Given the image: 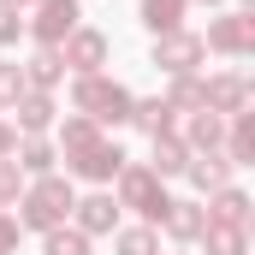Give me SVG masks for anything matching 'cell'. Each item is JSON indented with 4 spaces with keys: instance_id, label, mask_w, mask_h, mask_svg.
I'll return each mask as SVG.
<instances>
[{
    "instance_id": "obj_1",
    "label": "cell",
    "mask_w": 255,
    "mask_h": 255,
    "mask_svg": "<svg viewBox=\"0 0 255 255\" xmlns=\"http://www.w3.org/2000/svg\"><path fill=\"white\" fill-rule=\"evenodd\" d=\"M54 214H60V190H42V196H36V208H30V220H42V226H48Z\"/></svg>"
},
{
    "instance_id": "obj_6",
    "label": "cell",
    "mask_w": 255,
    "mask_h": 255,
    "mask_svg": "<svg viewBox=\"0 0 255 255\" xmlns=\"http://www.w3.org/2000/svg\"><path fill=\"white\" fill-rule=\"evenodd\" d=\"M125 255H148V238H125Z\"/></svg>"
},
{
    "instance_id": "obj_5",
    "label": "cell",
    "mask_w": 255,
    "mask_h": 255,
    "mask_svg": "<svg viewBox=\"0 0 255 255\" xmlns=\"http://www.w3.org/2000/svg\"><path fill=\"white\" fill-rule=\"evenodd\" d=\"M48 255H83V244H77V238H54V244H48Z\"/></svg>"
},
{
    "instance_id": "obj_4",
    "label": "cell",
    "mask_w": 255,
    "mask_h": 255,
    "mask_svg": "<svg viewBox=\"0 0 255 255\" xmlns=\"http://www.w3.org/2000/svg\"><path fill=\"white\" fill-rule=\"evenodd\" d=\"M83 220H89V226H107V220H113V202H89V214H83Z\"/></svg>"
},
{
    "instance_id": "obj_2",
    "label": "cell",
    "mask_w": 255,
    "mask_h": 255,
    "mask_svg": "<svg viewBox=\"0 0 255 255\" xmlns=\"http://www.w3.org/2000/svg\"><path fill=\"white\" fill-rule=\"evenodd\" d=\"M71 18H77L71 6H48V24H42V30H48V36H60V30H71Z\"/></svg>"
},
{
    "instance_id": "obj_3",
    "label": "cell",
    "mask_w": 255,
    "mask_h": 255,
    "mask_svg": "<svg viewBox=\"0 0 255 255\" xmlns=\"http://www.w3.org/2000/svg\"><path fill=\"white\" fill-rule=\"evenodd\" d=\"M178 18V0H148V24H172Z\"/></svg>"
}]
</instances>
